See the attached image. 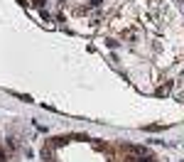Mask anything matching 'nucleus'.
Segmentation results:
<instances>
[{
	"instance_id": "f257e3e1",
	"label": "nucleus",
	"mask_w": 184,
	"mask_h": 162,
	"mask_svg": "<svg viewBox=\"0 0 184 162\" xmlns=\"http://www.w3.org/2000/svg\"><path fill=\"white\" fill-rule=\"evenodd\" d=\"M125 152L130 155H135V157H150V150H145V147H135V145H125Z\"/></svg>"
}]
</instances>
